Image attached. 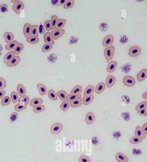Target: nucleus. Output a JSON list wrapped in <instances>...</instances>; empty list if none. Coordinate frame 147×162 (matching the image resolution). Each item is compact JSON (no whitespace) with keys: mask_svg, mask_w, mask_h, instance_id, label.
Returning <instances> with one entry per match:
<instances>
[{"mask_svg":"<svg viewBox=\"0 0 147 162\" xmlns=\"http://www.w3.org/2000/svg\"><path fill=\"white\" fill-rule=\"evenodd\" d=\"M114 51L115 48L113 46H111L105 48L104 50V54L106 60L108 61L111 60L114 55Z\"/></svg>","mask_w":147,"mask_h":162,"instance_id":"nucleus-1","label":"nucleus"},{"mask_svg":"<svg viewBox=\"0 0 147 162\" xmlns=\"http://www.w3.org/2000/svg\"><path fill=\"white\" fill-rule=\"evenodd\" d=\"M63 129V126L61 123H56L52 125L50 128V132L54 135H57L61 132Z\"/></svg>","mask_w":147,"mask_h":162,"instance_id":"nucleus-2","label":"nucleus"},{"mask_svg":"<svg viewBox=\"0 0 147 162\" xmlns=\"http://www.w3.org/2000/svg\"><path fill=\"white\" fill-rule=\"evenodd\" d=\"M123 83L129 87H132L135 85L136 80L135 79L130 76H126L123 78Z\"/></svg>","mask_w":147,"mask_h":162,"instance_id":"nucleus-3","label":"nucleus"},{"mask_svg":"<svg viewBox=\"0 0 147 162\" xmlns=\"http://www.w3.org/2000/svg\"><path fill=\"white\" fill-rule=\"evenodd\" d=\"M24 4L22 1H17L13 6V10L16 14H19L21 10L24 8Z\"/></svg>","mask_w":147,"mask_h":162,"instance_id":"nucleus-4","label":"nucleus"},{"mask_svg":"<svg viewBox=\"0 0 147 162\" xmlns=\"http://www.w3.org/2000/svg\"><path fill=\"white\" fill-rule=\"evenodd\" d=\"M141 52V48L138 46H135L130 49L129 55L131 57H136L139 55Z\"/></svg>","mask_w":147,"mask_h":162,"instance_id":"nucleus-5","label":"nucleus"},{"mask_svg":"<svg viewBox=\"0 0 147 162\" xmlns=\"http://www.w3.org/2000/svg\"><path fill=\"white\" fill-rule=\"evenodd\" d=\"M64 29H60L58 30H52L51 32V38L53 40H57L64 35Z\"/></svg>","mask_w":147,"mask_h":162,"instance_id":"nucleus-6","label":"nucleus"},{"mask_svg":"<svg viewBox=\"0 0 147 162\" xmlns=\"http://www.w3.org/2000/svg\"><path fill=\"white\" fill-rule=\"evenodd\" d=\"M114 40V37L113 35H109L105 37L102 41V45L104 47H107L111 45Z\"/></svg>","mask_w":147,"mask_h":162,"instance_id":"nucleus-7","label":"nucleus"},{"mask_svg":"<svg viewBox=\"0 0 147 162\" xmlns=\"http://www.w3.org/2000/svg\"><path fill=\"white\" fill-rule=\"evenodd\" d=\"M147 78V69H144L139 72L137 76V80L139 82H142L145 80Z\"/></svg>","mask_w":147,"mask_h":162,"instance_id":"nucleus-8","label":"nucleus"},{"mask_svg":"<svg viewBox=\"0 0 147 162\" xmlns=\"http://www.w3.org/2000/svg\"><path fill=\"white\" fill-rule=\"evenodd\" d=\"M20 61V57L18 56H15L7 64V67H14L19 64Z\"/></svg>","mask_w":147,"mask_h":162,"instance_id":"nucleus-9","label":"nucleus"},{"mask_svg":"<svg viewBox=\"0 0 147 162\" xmlns=\"http://www.w3.org/2000/svg\"><path fill=\"white\" fill-rule=\"evenodd\" d=\"M32 27V25L29 23H26L24 25L23 27V33L26 38H28L30 36Z\"/></svg>","mask_w":147,"mask_h":162,"instance_id":"nucleus-10","label":"nucleus"},{"mask_svg":"<svg viewBox=\"0 0 147 162\" xmlns=\"http://www.w3.org/2000/svg\"><path fill=\"white\" fill-rule=\"evenodd\" d=\"M116 81V79L112 76H108L106 78V83L107 87L110 88L114 85Z\"/></svg>","mask_w":147,"mask_h":162,"instance_id":"nucleus-11","label":"nucleus"},{"mask_svg":"<svg viewBox=\"0 0 147 162\" xmlns=\"http://www.w3.org/2000/svg\"><path fill=\"white\" fill-rule=\"evenodd\" d=\"M15 53L14 51H12L7 53V54H6L4 58L3 61L4 63L6 64L7 63H8L12 60V59L15 56Z\"/></svg>","mask_w":147,"mask_h":162,"instance_id":"nucleus-12","label":"nucleus"},{"mask_svg":"<svg viewBox=\"0 0 147 162\" xmlns=\"http://www.w3.org/2000/svg\"><path fill=\"white\" fill-rule=\"evenodd\" d=\"M44 39L46 44H50L52 45L55 44V42L51 38L50 32H48L45 33L44 36Z\"/></svg>","mask_w":147,"mask_h":162,"instance_id":"nucleus-13","label":"nucleus"},{"mask_svg":"<svg viewBox=\"0 0 147 162\" xmlns=\"http://www.w3.org/2000/svg\"><path fill=\"white\" fill-rule=\"evenodd\" d=\"M115 159L118 162H127L129 160V158L120 152L116 155Z\"/></svg>","mask_w":147,"mask_h":162,"instance_id":"nucleus-14","label":"nucleus"},{"mask_svg":"<svg viewBox=\"0 0 147 162\" xmlns=\"http://www.w3.org/2000/svg\"><path fill=\"white\" fill-rule=\"evenodd\" d=\"M117 67V63L116 61H112L108 63V66L107 67V72L109 73H112Z\"/></svg>","mask_w":147,"mask_h":162,"instance_id":"nucleus-15","label":"nucleus"},{"mask_svg":"<svg viewBox=\"0 0 147 162\" xmlns=\"http://www.w3.org/2000/svg\"><path fill=\"white\" fill-rule=\"evenodd\" d=\"M17 92L18 95L20 97L23 96L25 95L26 93V88L22 84H19L17 86Z\"/></svg>","mask_w":147,"mask_h":162,"instance_id":"nucleus-16","label":"nucleus"},{"mask_svg":"<svg viewBox=\"0 0 147 162\" xmlns=\"http://www.w3.org/2000/svg\"><path fill=\"white\" fill-rule=\"evenodd\" d=\"M39 94L41 96L45 95L47 93V88L46 86L42 83H39L37 85Z\"/></svg>","mask_w":147,"mask_h":162,"instance_id":"nucleus-17","label":"nucleus"},{"mask_svg":"<svg viewBox=\"0 0 147 162\" xmlns=\"http://www.w3.org/2000/svg\"><path fill=\"white\" fill-rule=\"evenodd\" d=\"M95 115L91 112L88 113L86 117V122L88 125H91L93 123L95 120Z\"/></svg>","mask_w":147,"mask_h":162,"instance_id":"nucleus-18","label":"nucleus"},{"mask_svg":"<svg viewBox=\"0 0 147 162\" xmlns=\"http://www.w3.org/2000/svg\"><path fill=\"white\" fill-rule=\"evenodd\" d=\"M3 36L5 38V42L7 43H9L13 41L14 38L13 33L11 32H6L4 33Z\"/></svg>","mask_w":147,"mask_h":162,"instance_id":"nucleus-19","label":"nucleus"},{"mask_svg":"<svg viewBox=\"0 0 147 162\" xmlns=\"http://www.w3.org/2000/svg\"><path fill=\"white\" fill-rule=\"evenodd\" d=\"M82 101L83 100L81 98L76 99L75 100H72L70 102V106L73 108L79 107L82 105Z\"/></svg>","mask_w":147,"mask_h":162,"instance_id":"nucleus-20","label":"nucleus"},{"mask_svg":"<svg viewBox=\"0 0 147 162\" xmlns=\"http://www.w3.org/2000/svg\"><path fill=\"white\" fill-rule=\"evenodd\" d=\"M94 91V87L91 85H88L84 90V97L88 96L89 95H92V94Z\"/></svg>","mask_w":147,"mask_h":162,"instance_id":"nucleus-21","label":"nucleus"},{"mask_svg":"<svg viewBox=\"0 0 147 162\" xmlns=\"http://www.w3.org/2000/svg\"><path fill=\"white\" fill-rule=\"evenodd\" d=\"M67 20L66 19H60L57 21V23L55 25L54 29L56 30H58L62 28L63 26H64L66 24Z\"/></svg>","mask_w":147,"mask_h":162,"instance_id":"nucleus-22","label":"nucleus"},{"mask_svg":"<svg viewBox=\"0 0 147 162\" xmlns=\"http://www.w3.org/2000/svg\"><path fill=\"white\" fill-rule=\"evenodd\" d=\"M27 104L24 103H19L16 104L14 107V110L16 112H21L26 110L27 107Z\"/></svg>","mask_w":147,"mask_h":162,"instance_id":"nucleus-23","label":"nucleus"},{"mask_svg":"<svg viewBox=\"0 0 147 162\" xmlns=\"http://www.w3.org/2000/svg\"><path fill=\"white\" fill-rule=\"evenodd\" d=\"M105 83L103 82H100L96 85L95 92L97 94H101V93H102L105 90Z\"/></svg>","mask_w":147,"mask_h":162,"instance_id":"nucleus-24","label":"nucleus"},{"mask_svg":"<svg viewBox=\"0 0 147 162\" xmlns=\"http://www.w3.org/2000/svg\"><path fill=\"white\" fill-rule=\"evenodd\" d=\"M38 26L37 25L32 26L31 32V38H36L38 37L39 35L38 32Z\"/></svg>","mask_w":147,"mask_h":162,"instance_id":"nucleus-25","label":"nucleus"},{"mask_svg":"<svg viewBox=\"0 0 147 162\" xmlns=\"http://www.w3.org/2000/svg\"><path fill=\"white\" fill-rule=\"evenodd\" d=\"M94 98V97L93 95L84 97L83 98V104L84 105H89L93 100Z\"/></svg>","mask_w":147,"mask_h":162,"instance_id":"nucleus-26","label":"nucleus"},{"mask_svg":"<svg viewBox=\"0 0 147 162\" xmlns=\"http://www.w3.org/2000/svg\"><path fill=\"white\" fill-rule=\"evenodd\" d=\"M135 135L136 136L139 137L142 139H145V135L142 132V129L140 126H138L136 127L135 132Z\"/></svg>","mask_w":147,"mask_h":162,"instance_id":"nucleus-27","label":"nucleus"},{"mask_svg":"<svg viewBox=\"0 0 147 162\" xmlns=\"http://www.w3.org/2000/svg\"><path fill=\"white\" fill-rule=\"evenodd\" d=\"M43 103V100L40 98H34L31 100L30 106L32 107H34L35 106L39 104H41Z\"/></svg>","mask_w":147,"mask_h":162,"instance_id":"nucleus-28","label":"nucleus"},{"mask_svg":"<svg viewBox=\"0 0 147 162\" xmlns=\"http://www.w3.org/2000/svg\"><path fill=\"white\" fill-rule=\"evenodd\" d=\"M18 44V42H17V41H13L12 42L9 43L8 44L5 45V48L7 50H8V51L13 50V49H15V48H16V46Z\"/></svg>","mask_w":147,"mask_h":162,"instance_id":"nucleus-29","label":"nucleus"},{"mask_svg":"<svg viewBox=\"0 0 147 162\" xmlns=\"http://www.w3.org/2000/svg\"><path fill=\"white\" fill-rule=\"evenodd\" d=\"M48 98L52 100L56 101L58 99V97L56 95V93L54 90L52 89L50 90L48 92Z\"/></svg>","mask_w":147,"mask_h":162,"instance_id":"nucleus-30","label":"nucleus"},{"mask_svg":"<svg viewBox=\"0 0 147 162\" xmlns=\"http://www.w3.org/2000/svg\"><path fill=\"white\" fill-rule=\"evenodd\" d=\"M81 94H69L67 95L66 97V101L68 102H70L73 100H75L76 99L81 98Z\"/></svg>","mask_w":147,"mask_h":162,"instance_id":"nucleus-31","label":"nucleus"},{"mask_svg":"<svg viewBox=\"0 0 147 162\" xmlns=\"http://www.w3.org/2000/svg\"><path fill=\"white\" fill-rule=\"evenodd\" d=\"M83 88L81 86L77 85L73 88L72 91L70 92V94H80L82 92Z\"/></svg>","mask_w":147,"mask_h":162,"instance_id":"nucleus-32","label":"nucleus"},{"mask_svg":"<svg viewBox=\"0 0 147 162\" xmlns=\"http://www.w3.org/2000/svg\"><path fill=\"white\" fill-rule=\"evenodd\" d=\"M12 100L9 96H4L2 98L1 101V105L3 107L9 105L11 103Z\"/></svg>","mask_w":147,"mask_h":162,"instance_id":"nucleus-33","label":"nucleus"},{"mask_svg":"<svg viewBox=\"0 0 147 162\" xmlns=\"http://www.w3.org/2000/svg\"><path fill=\"white\" fill-rule=\"evenodd\" d=\"M57 97L61 99V100L64 101L66 100L67 96V92L64 90H60L57 92L56 93Z\"/></svg>","mask_w":147,"mask_h":162,"instance_id":"nucleus-34","label":"nucleus"},{"mask_svg":"<svg viewBox=\"0 0 147 162\" xmlns=\"http://www.w3.org/2000/svg\"><path fill=\"white\" fill-rule=\"evenodd\" d=\"M45 107L42 104H39L34 107L33 108V111L36 113H39L42 112L45 110Z\"/></svg>","mask_w":147,"mask_h":162,"instance_id":"nucleus-35","label":"nucleus"},{"mask_svg":"<svg viewBox=\"0 0 147 162\" xmlns=\"http://www.w3.org/2000/svg\"><path fill=\"white\" fill-rule=\"evenodd\" d=\"M24 48V45L22 43H18L16 46V48H15V53L16 55H19L20 53L22 52Z\"/></svg>","mask_w":147,"mask_h":162,"instance_id":"nucleus-36","label":"nucleus"},{"mask_svg":"<svg viewBox=\"0 0 147 162\" xmlns=\"http://www.w3.org/2000/svg\"><path fill=\"white\" fill-rule=\"evenodd\" d=\"M19 103H22L24 104H27V105L29 104L30 102V98L27 95H24L23 96L20 97L18 100Z\"/></svg>","mask_w":147,"mask_h":162,"instance_id":"nucleus-37","label":"nucleus"},{"mask_svg":"<svg viewBox=\"0 0 147 162\" xmlns=\"http://www.w3.org/2000/svg\"><path fill=\"white\" fill-rule=\"evenodd\" d=\"M142 138L138 136L133 137L130 139V143L133 144H139L142 142Z\"/></svg>","mask_w":147,"mask_h":162,"instance_id":"nucleus-38","label":"nucleus"},{"mask_svg":"<svg viewBox=\"0 0 147 162\" xmlns=\"http://www.w3.org/2000/svg\"><path fill=\"white\" fill-rule=\"evenodd\" d=\"M147 107V101H143L140 103L136 107V111H139L140 110H142L146 108Z\"/></svg>","mask_w":147,"mask_h":162,"instance_id":"nucleus-39","label":"nucleus"},{"mask_svg":"<svg viewBox=\"0 0 147 162\" xmlns=\"http://www.w3.org/2000/svg\"><path fill=\"white\" fill-rule=\"evenodd\" d=\"M53 48V45L50 44H45L43 45L42 48V52L43 53L48 52L50 51Z\"/></svg>","mask_w":147,"mask_h":162,"instance_id":"nucleus-40","label":"nucleus"},{"mask_svg":"<svg viewBox=\"0 0 147 162\" xmlns=\"http://www.w3.org/2000/svg\"><path fill=\"white\" fill-rule=\"evenodd\" d=\"M18 116V114L17 112L13 113L10 116L9 122L10 123H14L15 121L17 120Z\"/></svg>","mask_w":147,"mask_h":162,"instance_id":"nucleus-41","label":"nucleus"},{"mask_svg":"<svg viewBox=\"0 0 147 162\" xmlns=\"http://www.w3.org/2000/svg\"><path fill=\"white\" fill-rule=\"evenodd\" d=\"M70 104L67 101H63V102L60 105V108L62 111L66 112L68 110L70 107Z\"/></svg>","mask_w":147,"mask_h":162,"instance_id":"nucleus-42","label":"nucleus"},{"mask_svg":"<svg viewBox=\"0 0 147 162\" xmlns=\"http://www.w3.org/2000/svg\"><path fill=\"white\" fill-rule=\"evenodd\" d=\"M10 96L12 99V102L14 104H16L18 100L19 96L17 93L13 92L10 94Z\"/></svg>","mask_w":147,"mask_h":162,"instance_id":"nucleus-43","label":"nucleus"},{"mask_svg":"<svg viewBox=\"0 0 147 162\" xmlns=\"http://www.w3.org/2000/svg\"><path fill=\"white\" fill-rule=\"evenodd\" d=\"M39 40H40V39L38 37H36V38L29 37V38H27V39H26V42H27L32 44L37 43L39 42Z\"/></svg>","mask_w":147,"mask_h":162,"instance_id":"nucleus-44","label":"nucleus"},{"mask_svg":"<svg viewBox=\"0 0 147 162\" xmlns=\"http://www.w3.org/2000/svg\"><path fill=\"white\" fill-rule=\"evenodd\" d=\"M58 17L56 15H53L51 17V22H52V27L51 30H53L54 29L55 25L58 21Z\"/></svg>","mask_w":147,"mask_h":162,"instance_id":"nucleus-45","label":"nucleus"},{"mask_svg":"<svg viewBox=\"0 0 147 162\" xmlns=\"http://www.w3.org/2000/svg\"><path fill=\"white\" fill-rule=\"evenodd\" d=\"M74 1L73 0L67 1L66 4L64 5V8L66 9L72 8L74 5Z\"/></svg>","mask_w":147,"mask_h":162,"instance_id":"nucleus-46","label":"nucleus"},{"mask_svg":"<svg viewBox=\"0 0 147 162\" xmlns=\"http://www.w3.org/2000/svg\"><path fill=\"white\" fill-rule=\"evenodd\" d=\"M44 25L45 26L46 30L48 32L51 30L52 27V22L50 20H46L44 23Z\"/></svg>","mask_w":147,"mask_h":162,"instance_id":"nucleus-47","label":"nucleus"},{"mask_svg":"<svg viewBox=\"0 0 147 162\" xmlns=\"http://www.w3.org/2000/svg\"><path fill=\"white\" fill-rule=\"evenodd\" d=\"M6 86V81L4 78L0 77V90L5 88Z\"/></svg>","mask_w":147,"mask_h":162,"instance_id":"nucleus-48","label":"nucleus"},{"mask_svg":"<svg viewBox=\"0 0 147 162\" xmlns=\"http://www.w3.org/2000/svg\"><path fill=\"white\" fill-rule=\"evenodd\" d=\"M0 11L2 13L7 12L8 11L7 4H1L0 5Z\"/></svg>","mask_w":147,"mask_h":162,"instance_id":"nucleus-49","label":"nucleus"},{"mask_svg":"<svg viewBox=\"0 0 147 162\" xmlns=\"http://www.w3.org/2000/svg\"><path fill=\"white\" fill-rule=\"evenodd\" d=\"M80 162H90V159L87 156L85 155H82L80 156L79 158Z\"/></svg>","mask_w":147,"mask_h":162,"instance_id":"nucleus-50","label":"nucleus"},{"mask_svg":"<svg viewBox=\"0 0 147 162\" xmlns=\"http://www.w3.org/2000/svg\"><path fill=\"white\" fill-rule=\"evenodd\" d=\"M137 114L139 116H147V109H146V108L142 110H140L139 111H137Z\"/></svg>","mask_w":147,"mask_h":162,"instance_id":"nucleus-51","label":"nucleus"},{"mask_svg":"<svg viewBox=\"0 0 147 162\" xmlns=\"http://www.w3.org/2000/svg\"><path fill=\"white\" fill-rule=\"evenodd\" d=\"M142 131L144 134L147 135V122L142 126Z\"/></svg>","mask_w":147,"mask_h":162,"instance_id":"nucleus-52","label":"nucleus"},{"mask_svg":"<svg viewBox=\"0 0 147 162\" xmlns=\"http://www.w3.org/2000/svg\"><path fill=\"white\" fill-rule=\"evenodd\" d=\"M67 1L66 0H58V3H57V5L58 6H62V5H64L66 4Z\"/></svg>","mask_w":147,"mask_h":162,"instance_id":"nucleus-53","label":"nucleus"},{"mask_svg":"<svg viewBox=\"0 0 147 162\" xmlns=\"http://www.w3.org/2000/svg\"><path fill=\"white\" fill-rule=\"evenodd\" d=\"M39 30V32H40V34H43L45 32V30L44 29V27H43V26L42 25H40V26Z\"/></svg>","mask_w":147,"mask_h":162,"instance_id":"nucleus-54","label":"nucleus"},{"mask_svg":"<svg viewBox=\"0 0 147 162\" xmlns=\"http://www.w3.org/2000/svg\"><path fill=\"white\" fill-rule=\"evenodd\" d=\"M5 94H6V91L5 90H2L0 91V100L5 96Z\"/></svg>","mask_w":147,"mask_h":162,"instance_id":"nucleus-55","label":"nucleus"},{"mask_svg":"<svg viewBox=\"0 0 147 162\" xmlns=\"http://www.w3.org/2000/svg\"><path fill=\"white\" fill-rule=\"evenodd\" d=\"M142 98H143L144 99H145L147 100V92H146L144 94H143Z\"/></svg>","mask_w":147,"mask_h":162,"instance_id":"nucleus-56","label":"nucleus"},{"mask_svg":"<svg viewBox=\"0 0 147 162\" xmlns=\"http://www.w3.org/2000/svg\"><path fill=\"white\" fill-rule=\"evenodd\" d=\"M58 0L57 1H51V3L52 4V5H56L57 4V3H58Z\"/></svg>","mask_w":147,"mask_h":162,"instance_id":"nucleus-57","label":"nucleus"},{"mask_svg":"<svg viewBox=\"0 0 147 162\" xmlns=\"http://www.w3.org/2000/svg\"><path fill=\"white\" fill-rule=\"evenodd\" d=\"M16 1H16V0H15V1H13V0H12V1H11V2L13 3H14V4H15V3L16 2Z\"/></svg>","mask_w":147,"mask_h":162,"instance_id":"nucleus-58","label":"nucleus"},{"mask_svg":"<svg viewBox=\"0 0 147 162\" xmlns=\"http://www.w3.org/2000/svg\"></svg>","mask_w":147,"mask_h":162,"instance_id":"nucleus-59","label":"nucleus"},{"mask_svg":"<svg viewBox=\"0 0 147 162\" xmlns=\"http://www.w3.org/2000/svg\"></svg>","mask_w":147,"mask_h":162,"instance_id":"nucleus-60","label":"nucleus"}]
</instances>
